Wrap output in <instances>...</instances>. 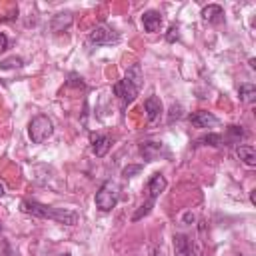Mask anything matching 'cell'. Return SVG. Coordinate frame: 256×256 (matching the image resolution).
<instances>
[{"mask_svg":"<svg viewBox=\"0 0 256 256\" xmlns=\"http://www.w3.org/2000/svg\"><path fill=\"white\" fill-rule=\"evenodd\" d=\"M22 212L24 214H30L34 218H42V220H54V222H60V224H66V226H74L78 222V214L72 212V210H66V208H54V206H46V204H40L36 200H24L22 202Z\"/></svg>","mask_w":256,"mask_h":256,"instance_id":"1","label":"cell"},{"mask_svg":"<svg viewBox=\"0 0 256 256\" xmlns=\"http://www.w3.org/2000/svg\"><path fill=\"white\" fill-rule=\"evenodd\" d=\"M142 78H144V76H142L140 64H134V66L126 72V76H124L120 82L114 84V94H116L126 106L132 104V102L136 100L140 88H142Z\"/></svg>","mask_w":256,"mask_h":256,"instance_id":"2","label":"cell"},{"mask_svg":"<svg viewBox=\"0 0 256 256\" xmlns=\"http://www.w3.org/2000/svg\"><path fill=\"white\" fill-rule=\"evenodd\" d=\"M118 200H120V186L112 180L104 182L102 188L96 192V206L102 212H110L112 208H116Z\"/></svg>","mask_w":256,"mask_h":256,"instance_id":"3","label":"cell"},{"mask_svg":"<svg viewBox=\"0 0 256 256\" xmlns=\"http://www.w3.org/2000/svg\"><path fill=\"white\" fill-rule=\"evenodd\" d=\"M52 132H54L52 120H50L48 116H42V114L36 116V118L30 122V126H28V134H30V138H32L34 144L46 142V140L52 136Z\"/></svg>","mask_w":256,"mask_h":256,"instance_id":"4","label":"cell"},{"mask_svg":"<svg viewBox=\"0 0 256 256\" xmlns=\"http://www.w3.org/2000/svg\"><path fill=\"white\" fill-rule=\"evenodd\" d=\"M120 40L118 32H114L112 28H108L106 24H100L96 26L92 32H90V42L96 44V46H106V44H116Z\"/></svg>","mask_w":256,"mask_h":256,"instance_id":"5","label":"cell"},{"mask_svg":"<svg viewBox=\"0 0 256 256\" xmlns=\"http://www.w3.org/2000/svg\"><path fill=\"white\" fill-rule=\"evenodd\" d=\"M174 254L176 256H198V246L186 234H174Z\"/></svg>","mask_w":256,"mask_h":256,"instance_id":"6","label":"cell"},{"mask_svg":"<svg viewBox=\"0 0 256 256\" xmlns=\"http://www.w3.org/2000/svg\"><path fill=\"white\" fill-rule=\"evenodd\" d=\"M140 154L144 156L146 162H154V160H160L162 156H168V150L160 142H142L140 144Z\"/></svg>","mask_w":256,"mask_h":256,"instance_id":"7","label":"cell"},{"mask_svg":"<svg viewBox=\"0 0 256 256\" xmlns=\"http://www.w3.org/2000/svg\"><path fill=\"white\" fill-rule=\"evenodd\" d=\"M190 122H192L196 128H214V126H218V124H220V122H218V118H216L214 114L206 112V110H200V112L190 114Z\"/></svg>","mask_w":256,"mask_h":256,"instance_id":"8","label":"cell"},{"mask_svg":"<svg viewBox=\"0 0 256 256\" xmlns=\"http://www.w3.org/2000/svg\"><path fill=\"white\" fill-rule=\"evenodd\" d=\"M144 108H146V116H148V122H158L160 116H162V100L158 96H148L146 102H144Z\"/></svg>","mask_w":256,"mask_h":256,"instance_id":"9","label":"cell"},{"mask_svg":"<svg viewBox=\"0 0 256 256\" xmlns=\"http://www.w3.org/2000/svg\"><path fill=\"white\" fill-rule=\"evenodd\" d=\"M166 186H168L166 178H164L162 174H154V176L148 180V186H146V190H148V200H154V202H156V198L166 190Z\"/></svg>","mask_w":256,"mask_h":256,"instance_id":"10","label":"cell"},{"mask_svg":"<svg viewBox=\"0 0 256 256\" xmlns=\"http://www.w3.org/2000/svg\"><path fill=\"white\" fill-rule=\"evenodd\" d=\"M142 26L146 32H158L162 26V14L156 10H148L142 14Z\"/></svg>","mask_w":256,"mask_h":256,"instance_id":"11","label":"cell"},{"mask_svg":"<svg viewBox=\"0 0 256 256\" xmlns=\"http://www.w3.org/2000/svg\"><path fill=\"white\" fill-rule=\"evenodd\" d=\"M110 146H112V140L108 136H104V134H92V152L98 158L106 156L108 150H110Z\"/></svg>","mask_w":256,"mask_h":256,"instance_id":"12","label":"cell"},{"mask_svg":"<svg viewBox=\"0 0 256 256\" xmlns=\"http://www.w3.org/2000/svg\"><path fill=\"white\" fill-rule=\"evenodd\" d=\"M202 16H204V20H208V22H212V24H220V22L224 20V10H222V6H218V4H208V6L202 10Z\"/></svg>","mask_w":256,"mask_h":256,"instance_id":"13","label":"cell"},{"mask_svg":"<svg viewBox=\"0 0 256 256\" xmlns=\"http://www.w3.org/2000/svg\"><path fill=\"white\" fill-rule=\"evenodd\" d=\"M236 154H238V158L244 164L256 166V150H254V146H238L236 148Z\"/></svg>","mask_w":256,"mask_h":256,"instance_id":"14","label":"cell"},{"mask_svg":"<svg viewBox=\"0 0 256 256\" xmlns=\"http://www.w3.org/2000/svg\"><path fill=\"white\" fill-rule=\"evenodd\" d=\"M240 98H242V102H246V104H250V102H254V98H256V86L254 84H242L240 86Z\"/></svg>","mask_w":256,"mask_h":256,"instance_id":"15","label":"cell"},{"mask_svg":"<svg viewBox=\"0 0 256 256\" xmlns=\"http://www.w3.org/2000/svg\"><path fill=\"white\" fill-rule=\"evenodd\" d=\"M228 136L224 138V140H228V142H234V144H238L240 140H244L246 138V132L242 130V126H228Z\"/></svg>","mask_w":256,"mask_h":256,"instance_id":"16","label":"cell"},{"mask_svg":"<svg viewBox=\"0 0 256 256\" xmlns=\"http://www.w3.org/2000/svg\"><path fill=\"white\" fill-rule=\"evenodd\" d=\"M70 22H72V16L70 14H58L54 18V22H52V28L54 30H62V28H68Z\"/></svg>","mask_w":256,"mask_h":256,"instance_id":"17","label":"cell"},{"mask_svg":"<svg viewBox=\"0 0 256 256\" xmlns=\"http://www.w3.org/2000/svg\"><path fill=\"white\" fill-rule=\"evenodd\" d=\"M198 144H204V146H222V136L220 134H208V136H202L198 140Z\"/></svg>","mask_w":256,"mask_h":256,"instance_id":"18","label":"cell"},{"mask_svg":"<svg viewBox=\"0 0 256 256\" xmlns=\"http://www.w3.org/2000/svg\"><path fill=\"white\" fill-rule=\"evenodd\" d=\"M22 66H24V60H22V58H16V56L0 62V68H2V70H10V68H22Z\"/></svg>","mask_w":256,"mask_h":256,"instance_id":"19","label":"cell"},{"mask_svg":"<svg viewBox=\"0 0 256 256\" xmlns=\"http://www.w3.org/2000/svg\"><path fill=\"white\" fill-rule=\"evenodd\" d=\"M154 204H156V202H154V200H148V202H146V204H142V206H140V210H138V212H136V214H134V216H132V220H134V222H138V220H140V218H144V216H146V214H150V210H152V208H154Z\"/></svg>","mask_w":256,"mask_h":256,"instance_id":"20","label":"cell"},{"mask_svg":"<svg viewBox=\"0 0 256 256\" xmlns=\"http://www.w3.org/2000/svg\"><path fill=\"white\" fill-rule=\"evenodd\" d=\"M142 172V166L138 164V166H128V168H124V172H122V176L124 178H132L134 174H140Z\"/></svg>","mask_w":256,"mask_h":256,"instance_id":"21","label":"cell"},{"mask_svg":"<svg viewBox=\"0 0 256 256\" xmlns=\"http://www.w3.org/2000/svg\"><path fill=\"white\" fill-rule=\"evenodd\" d=\"M174 118L178 120V118H182V106H172V110H170V122H174Z\"/></svg>","mask_w":256,"mask_h":256,"instance_id":"22","label":"cell"},{"mask_svg":"<svg viewBox=\"0 0 256 256\" xmlns=\"http://www.w3.org/2000/svg\"><path fill=\"white\" fill-rule=\"evenodd\" d=\"M166 40H168V42L178 40V26H170V30H168V34H166Z\"/></svg>","mask_w":256,"mask_h":256,"instance_id":"23","label":"cell"},{"mask_svg":"<svg viewBox=\"0 0 256 256\" xmlns=\"http://www.w3.org/2000/svg\"><path fill=\"white\" fill-rule=\"evenodd\" d=\"M6 50H8V36L0 32V52H6Z\"/></svg>","mask_w":256,"mask_h":256,"instance_id":"24","label":"cell"},{"mask_svg":"<svg viewBox=\"0 0 256 256\" xmlns=\"http://www.w3.org/2000/svg\"><path fill=\"white\" fill-rule=\"evenodd\" d=\"M152 256H162V252H160V250H156V248H154V250H152Z\"/></svg>","mask_w":256,"mask_h":256,"instance_id":"25","label":"cell"},{"mask_svg":"<svg viewBox=\"0 0 256 256\" xmlns=\"http://www.w3.org/2000/svg\"><path fill=\"white\" fill-rule=\"evenodd\" d=\"M2 194H4V186H0V198H2Z\"/></svg>","mask_w":256,"mask_h":256,"instance_id":"26","label":"cell"},{"mask_svg":"<svg viewBox=\"0 0 256 256\" xmlns=\"http://www.w3.org/2000/svg\"><path fill=\"white\" fill-rule=\"evenodd\" d=\"M60 256H70V254H68V252H64V254H60Z\"/></svg>","mask_w":256,"mask_h":256,"instance_id":"27","label":"cell"},{"mask_svg":"<svg viewBox=\"0 0 256 256\" xmlns=\"http://www.w3.org/2000/svg\"><path fill=\"white\" fill-rule=\"evenodd\" d=\"M0 232H2V222H0Z\"/></svg>","mask_w":256,"mask_h":256,"instance_id":"28","label":"cell"}]
</instances>
